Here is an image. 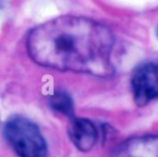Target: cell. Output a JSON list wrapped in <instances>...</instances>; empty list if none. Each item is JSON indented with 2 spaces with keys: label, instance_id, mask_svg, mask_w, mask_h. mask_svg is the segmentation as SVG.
<instances>
[{
  "label": "cell",
  "instance_id": "1",
  "mask_svg": "<svg viewBox=\"0 0 158 157\" xmlns=\"http://www.w3.org/2000/svg\"><path fill=\"white\" fill-rule=\"evenodd\" d=\"M115 37L92 19L63 15L34 27L27 35L29 57L40 66L61 72L110 77Z\"/></svg>",
  "mask_w": 158,
  "mask_h": 157
},
{
  "label": "cell",
  "instance_id": "2",
  "mask_svg": "<svg viewBox=\"0 0 158 157\" xmlns=\"http://www.w3.org/2000/svg\"><path fill=\"white\" fill-rule=\"evenodd\" d=\"M6 141L19 157H48V145L39 127L24 116L14 115L3 128Z\"/></svg>",
  "mask_w": 158,
  "mask_h": 157
},
{
  "label": "cell",
  "instance_id": "3",
  "mask_svg": "<svg viewBox=\"0 0 158 157\" xmlns=\"http://www.w3.org/2000/svg\"><path fill=\"white\" fill-rule=\"evenodd\" d=\"M133 100L139 106H145L158 99V62H147L134 68L131 75Z\"/></svg>",
  "mask_w": 158,
  "mask_h": 157
},
{
  "label": "cell",
  "instance_id": "4",
  "mask_svg": "<svg viewBox=\"0 0 158 157\" xmlns=\"http://www.w3.org/2000/svg\"><path fill=\"white\" fill-rule=\"evenodd\" d=\"M112 157H158V137L129 138L115 148Z\"/></svg>",
  "mask_w": 158,
  "mask_h": 157
},
{
  "label": "cell",
  "instance_id": "5",
  "mask_svg": "<svg viewBox=\"0 0 158 157\" xmlns=\"http://www.w3.org/2000/svg\"><path fill=\"white\" fill-rule=\"evenodd\" d=\"M68 135L79 151L89 152L98 141V129L90 119L74 116L69 120Z\"/></svg>",
  "mask_w": 158,
  "mask_h": 157
},
{
  "label": "cell",
  "instance_id": "6",
  "mask_svg": "<svg viewBox=\"0 0 158 157\" xmlns=\"http://www.w3.org/2000/svg\"><path fill=\"white\" fill-rule=\"evenodd\" d=\"M49 105L57 114L66 116L70 119L74 117V101L64 90H56L49 96Z\"/></svg>",
  "mask_w": 158,
  "mask_h": 157
},
{
  "label": "cell",
  "instance_id": "7",
  "mask_svg": "<svg viewBox=\"0 0 158 157\" xmlns=\"http://www.w3.org/2000/svg\"><path fill=\"white\" fill-rule=\"evenodd\" d=\"M157 35H158V28H157Z\"/></svg>",
  "mask_w": 158,
  "mask_h": 157
}]
</instances>
